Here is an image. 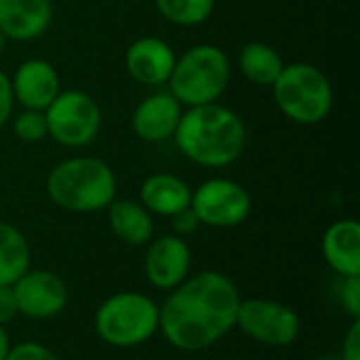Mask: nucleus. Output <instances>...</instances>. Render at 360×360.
<instances>
[{
    "label": "nucleus",
    "instance_id": "obj_1",
    "mask_svg": "<svg viewBox=\"0 0 360 360\" xmlns=\"http://www.w3.org/2000/svg\"><path fill=\"white\" fill-rule=\"evenodd\" d=\"M240 300L243 295L228 274L219 270L190 274L158 304V333L179 352H205L236 329Z\"/></svg>",
    "mask_w": 360,
    "mask_h": 360
},
{
    "label": "nucleus",
    "instance_id": "obj_2",
    "mask_svg": "<svg viewBox=\"0 0 360 360\" xmlns=\"http://www.w3.org/2000/svg\"><path fill=\"white\" fill-rule=\"evenodd\" d=\"M177 150L202 169H224L234 165L247 148V124L228 105L215 101L184 108L173 135Z\"/></svg>",
    "mask_w": 360,
    "mask_h": 360
},
{
    "label": "nucleus",
    "instance_id": "obj_3",
    "mask_svg": "<svg viewBox=\"0 0 360 360\" xmlns=\"http://www.w3.org/2000/svg\"><path fill=\"white\" fill-rule=\"evenodd\" d=\"M46 196L68 213H99L105 211L118 192L116 173L97 156H70L59 160L46 175Z\"/></svg>",
    "mask_w": 360,
    "mask_h": 360
},
{
    "label": "nucleus",
    "instance_id": "obj_4",
    "mask_svg": "<svg viewBox=\"0 0 360 360\" xmlns=\"http://www.w3.org/2000/svg\"><path fill=\"white\" fill-rule=\"evenodd\" d=\"M230 76L232 63L226 51L217 44L200 42L177 55L167 84L169 93L184 108H196L219 101Z\"/></svg>",
    "mask_w": 360,
    "mask_h": 360
},
{
    "label": "nucleus",
    "instance_id": "obj_5",
    "mask_svg": "<svg viewBox=\"0 0 360 360\" xmlns=\"http://www.w3.org/2000/svg\"><path fill=\"white\" fill-rule=\"evenodd\" d=\"M158 316L156 300L139 291H120L97 306L93 329L105 346L129 350L143 346L158 333Z\"/></svg>",
    "mask_w": 360,
    "mask_h": 360
},
{
    "label": "nucleus",
    "instance_id": "obj_6",
    "mask_svg": "<svg viewBox=\"0 0 360 360\" xmlns=\"http://www.w3.org/2000/svg\"><path fill=\"white\" fill-rule=\"evenodd\" d=\"M274 103L285 118L302 127H314L333 110V84L329 76L308 61L285 63L272 84Z\"/></svg>",
    "mask_w": 360,
    "mask_h": 360
},
{
    "label": "nucleus",
    "instance_id": "obj_7",
    "mask_svg": "<svg viewBox=\"0 0 360 360\" xmlns=\"http://www.w3.org/2000/svg\"><path fill=\"white\" fill-rule=\"evenodd\" d=\"M49 137L70 150H80L93 143L101 131V108L97 99L80 89L59 91L44 110Z\"/></svg>",
    "mask_w": 360,
    "mask_h": 360
},
{
    "label": "nucleus",
    "instance_id": "obj_8",
    "mask_svg": "<svg viewBox=\"0 0 360 360\" xmlns=\"http://www.w3.org/2000/svg\"><path fill=\"white\" fill-rule=\"evenodd\" d=\"M236 329L262 346L287 348L297 342L302 333V319L283 302L268 297H247L240 300Z\"/></svg>",
    "mask_w": 360,
    "mask_h": 360
},
{
    "label": "nucleus",
    "instance_id": "obj_9",
    "mask_svg": "<svg viewBox=\"0 0 360 360\" xmlns=\"http://www.w3.org/2000/svg\"><path fill=\"white\" fill-rule=\"evenodd\" d=\"M190 207L200 226L224 230L245 224L251 215L253 200L243 184L228 177H211L192 190Z\"/></svg>",
    "mask_w": 360,
    "mask_h": 360
},
{
    "label": "nucleus",
    "instance_id": "obj_10",
    "mask_svg": "<svg viewBox=\"0 0 360 360\" xmlns=\"http://www.w3.org/2000/svg\"><path fill=\"white\" fill-rule=\"evenodd\" d=\"M19 314L30 321L57 319L70 304L65 281L53 270H27L13 285Z\"/></svg>",
    "mask_w": 360,
    "mask_h": 360
},
{
    "label": "nucleus",
    "instance_id": "obj_11",
    "mask_svg": "<svg viewBox=\"0 0 360 360\" xmlns=\"http://www.w3.org/2000/svg\"><path fill=\"white\" fill-rule=\"evenodd\" d=\"M143 274L158 291H171L192 274V249L177 234H162L146 245Z\"/></svg>",
    "mask_w": 360,
    "mask_h": 360
},
{
    "label": "nucleus",
    "instance_id": "obj_12",
    "mask_svg": "<svg viewBox=\"0 0 360 360\" xmlns=\"http://www.w3.org/2000/svg\"><path fill=\"white\" fill-rule=\"evenodd\" d=\"M181 114L184 105L169 91H154L135 105L131 129L135 137L146 143H162L173 139Z\"/></svg>",
    "mask_w": 360,
    "mask_h": 360
},
{
    "label": "nucleus",
    "instance_id": "obj_13",
    "mask_svg": "<svg viewBox=\"0 0 360 360\" xmlns=\"http://www.w3.org/2000/svg\"><path fill=\"white\" fill-rule=\"evenodd\" d=\"M173 46L158 36H141L124 51L127 74L143 86H162L169 82L175 65Z\"/></svg>",
    "mask_w": 360,
    "mask_h": 360
},
{
    "label": "nucleus",
    "instance_id": "obj_14",
    "mask_svg": "<svg viewBox=\"0 0 360 360\" xmlns=\"http://www.w3.org/2000/svg\"><path fill=\"white\" fill-rule=\"evenodd\" d=\"M13 97L23 110L44 112L51 101L61 91V78L57 68L40 57H32L21 61L11 76Z\"/></svg>",
    "mask_w": 360,
    "mask_h": 360
},
{
    "label": "nucleus",
    "instance_id": "obj_15",
    "mask_svg": "<svg viewBox=\"0 0 360 360\" xmlns=\"http://www.w3.org/2000/svg\"><path fill=\"white\" fill-rule=\"evenodd\" d=\"M51 0H0V34L4 40L32 42L53 23Z\"/></svg>",
    "mask_w": 360,
    "mask_h": 360
},
{
    "label": "nucleus",
    "instance_id": "obj_16",
    "mask_svg": "<svg viewBox=\"0 0 360 360\" xmlns=\"http://www.w3.org/2000/svg\"><path fill=\"white\" fill-rule=\"evenodd\" d=\"M321 255L335 276L360 274V224L344 217L327 226L321 236Z\"/></svg>",
    "mask_w": 360,
    "mask_h": 360
},
{
    "label": "nucleus",
    "instance_id": "obj_17",
    "mask_svg": "<svg viewBox=\"0 0 360 360\" xmlns=\"http://www.w3.org/2000/svg\"><path fill=\"white\" fill-rule=\"evenodd\" d=\"M192 188L175 173H152L139 186V202L158 217H173L190 207Z\"/></svg>",
    "mask_w": 360,
    "mask_h": 360
},
{
    "label": "nucleus",
    "instance_id": "obj_18",
    "mask_svg": "<svg viewBox=\"0 0 360 360\" xmlns=\"http://www.w3.org/2000/svg\"><path fill=\"white\" fill-rule=\"evenodd\" d=\"M108 211L112 234L129 247H146L154 238V215L131 198H114Z\"/></svg>",
    "mask_w": 360,
    "mask_h": 360
},
{
    "label": "nucleus",
    "instance_id": "obj_19",
    "mask_svg": "<svg viewBox=\"0 0 360 360\" xmlns=\"http://www.w3.org/2000/svg\"><path fill=\"white\" fill-rule=\"evenodd\" d=\"M283 68L285 61L281 53L266 42H247L238 53V70L249 82L257 86H272L274 80L281 76Z\"/></svg>",
    "mask_w": 360,
    "mask_h": 360
},
{
    "label": "nucleus",
    "instance_id": "obj_20",
    "mask_svg": "<svg viewBox=\"0 0 360 360\" xmlns=\"http://www.w3.org/2000/svg\"><path fill=\"white\" fill-rule=\"evenodd\" d=\"M32 266L27 238L19 228L0 221V285H13Z\"/></svg>",
    "mask_w": 360,
    "mask_h": 360
},
{
    "label": "nucleus",
    "instance_id": "obj_21",
    "mask_svg": "<svg viewBox=\"0 0 360 360\" xmlns=\"http://www.w3.org/2000/svg\"><path fill=\"white\" fill-rule=\"evenodd\" d=\"M156 11L173 25L196 27L209 21L217 0H154Z\"/></svg>",
    "mask_w": 360,
    "mask_h": 360
},
{
    "label": "nucleus",
    "instance_id": "obj_22",
    "mask_svg": "<svg viewBox=\"0 0 360 360\" xmlns=\"http://www.w3.org/2000/svg\"><path fill=\"white\" fill-rule=\"evenodd\" d=\"M11 129L13 135L23 143H38L49 137L44 112L38 110H21L19 114H15Z\"/></svg>",
    "mask_w": 360,
    "mask_h": 360
},
{
    "label": "nucleus",
    "instance_id": "obj_23",
    "mask_svg": "<svg viewBox=\"0 0 360 360\" xmlns=\"http://www.w3.org/2000/svg\"><path fill=\"white\" fill-rule=\"evenodd\" d=\"M335 300L342 306V310L352 319H360V274L356 276H338L335 283Z\"/></svg>",
    "mask_w": 360,
    "mask_h": 360
},
{
    "label": "nucleus",
    "instance_id": "obj_24",
    "mask_svg": "<svg viewBox=\"0 0 360 360\" xmlns=\"http://www.w3.org/2000/svg\"><path fill=\"white\" fill-rule=\"evenodd\" d=\"M4 360H61L49 346L40 342H19L13 344Z\"/></svg>",
    "mask_w": 360,
    "mask_h": 360
},
{
    "label": "nucleus",
    "instance_id": "obj_25",
    "mask_svg": "<svg viewBox=\"0 0 360 360\" xmlns=\"http://www.w3.org/2000/svg\"><path fill=\"white\" fill-rule=\"evenodd\" d=\"M169 219H171L173 234H177V236H181V238H186V236L194 234V232L200 228V221H198L196 213L192 211V207L181 209L179 213H175V215H173V217H169Z\"/></svg>",
    "mask_w": 360,
    "mask_h": 360
},
{
    "label": "nucleus",
    "instance_id": "obj_26",
    "mask_svg": "<svg viewBox=\"0 0 360 360\" xmlns=\"http://www.w3.org/2000/svg\"><path fill=\"white\" fill-rule=\"evenodd\" d=\"M15 108V97H13V86H11V76L0 70V129L11 120Z\"/></svg>",
    "mask_w": 360,
    "mask_h": 360
},
{
    "label": "nucleus",
    "instance_id": "obj_27",
    "mask_svg": "<svg viewBox=\"0 0 360 360\" xmlns=\"http://www.w3.org/2000/svg\"><path fill=\"white\" fill-rule=\"evenodd\" d=\"M340 356L342 360H360V319L352 321L348 331L344 333Z\"/></svg>",
    "mask_w": 360,
    "mask_h": 360
},
{
    "label": "nucleus",
    "instance_id": "obj_28",
    "mask_svg": "<svg viewBox=\"0 0 360 360\" xmlns=\"http://www.w3.org/2000/svg\"><path fill=\"white\" fill-rule=\"evenodd\" d=\"M19 316L17 300L11 285H0V325L6 327Z\"/></svg>",
    "mask_w": 360,
    "mask_h": 360
},
{
    "label": "nucleus",
    "instance_id": "obj_29",
    "mask_svg": "<svg viewBox=\"0 0 360 360\" xmlns=\"http://www.w3.org/2000/svg\"><path fill=\"white\" fill-rule=\"evenodd\" d=\"M11 346H13V342H11V335H8L6 327H2V325H0V360L6 359V354H8Z\"/></svg>",
    "mask_w": 360,
    "mask_h": 360
},
{
    "label": "nucleus",
    "instance_id": "obj_30",
    "mask_svg": "<svg viewBox=\"0 0 360 360\" xmlns=\"http://www.w3.org/2000/svg\"><path fill=\"white\" fill-rule=\"evenodd\" d=\"M316 360H342V356H340V352H327V354L319 356Z\"/></svg>",
    "mask_w": 360,
    "mask_h": 360
},
{
    "label": "nucleus",
    "instance_id": "obj_31",
    "mask_svg": "<svg viewBox=\"0 0 360 360\" xmlns=\"http://www.w3.org/2000/svg\"><path fill=\"white\" fill-rule=\"evenodd\" d=\"M2 49H4V36L0 34V55H2Z\"/></svg>",
    "mask_w": 360,
    "mask_h": 360
}]
</instances>
